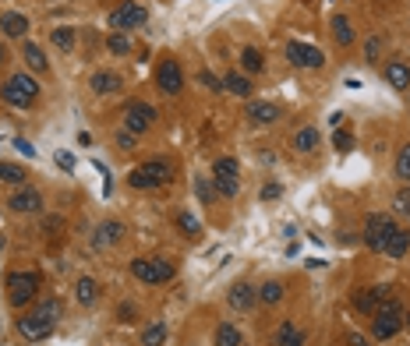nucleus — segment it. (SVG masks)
<instances>
[{"label":"nucleus","mask_w":410,"mask_h":346,"mask_svg":"<svg viewBox=\"0 0 410 346\" xmlns=\"http://www.w3.org/2000/svg\"><path fill=\"white\" fill-rule=\"evenodd\" d=\"M195 195H198L205 205H209V202L216 198V187H213L209 180H205V177H195Z\"/></svg>","instance_id":"37"},{"label":"nucleus","mask_w":410,"mask_h":346,"mask_svg":"<svg viewBox=\"0 0 410 346\" xmlns=\"http://www.w3.org/2000/svg\"><path fill=\"white\" fill-rule=\"evenodd\" d=\"M213 343H216V346H244V336H240V329H237L233 322H223V325H216Z\"/></svg>","instance_id":"24"},{"label":"nucleus","mask_w":410,"mask_h":346,"mask_svg":"<svg viewBox=\"0 0 410 346\" xmlns=\"http://www.w3.org/2000/svg\"><path fill=\"white\" fill-rule=\"evenodd\" d=\"M0 28H4L11 40H22V35L28 32V18L18 15V11H4V15H0Z\"/></svg>","instance_id":"21"},{"label":"nucleus","mask_w":410,"mask_h":346,"mask_svg":"<svg viewBox=\"0 0 410 346\" xmlns=\"http://www.w3.org/2000/svg\"><path fill=\"white\" fill-rule=\"evenodd\" d=\"M213 187H216V195H220V198H237L240 180H237V173H220Z\"/></svg>","instance_id":"30"},{"label":"nucleus","mask_w":410,"mask_h":346,"mask_svg":"<svg viewBox=\"0 0 410 346\" xmlns=\"http://www.w3.org/2000/svg\"><path fill=\"white\" fill-rule=\"evenodd\" d=\"M347 343H350V346H368V339H364V336H357V332H350V336H347Z\"/></svg>","instance_id":"48"},{"label":"nucleus","mask_w":410,"mask_h":346,"mask_svg":"<svg viewBox=\"0 0 410 346\" xmlns=\"http://www.w3.org/2000/svg\"><path fill=\"white\" fill-rule=\"evenodd\" d=\"M198 85L209 89V92H223V78H216L213 71H202V74H198Z\"/></svg>","instance_id":"38"},{"label":"nucleus","mask_w":410,"mask_h":346,"mask_svg":"<svg viewBox=\"0 0 410 346\" xmlns=\"http://www.w3.org/2000/svg\"><path fill=\"white\" fill-rule=\"evenodd\" d=\"M54 159H57V166H60V170H67V173L74 170V156H71V152H64V148H60Z\"/></svg>","instance_id":"44"},{"label":"nucleus","mask_w":410,"mask_h":346,"mask_svg":"<svg viewBox=\"0 0 410 346\" xmlns=\"http://www.w3.org/2000/svg\"><path fill=\"white\" fill-rule=\"evenodd\" d=\"M333 145H336V152H350V148H354V135H350V131H336Z\"/></svg>","instance_id":"41"},{"label":"nucleus","mask_w":410,"mask_h":346,"mask_svg":"<svg viewBox=\"0 0 410 346\" xmlns=\"http://www.w3.org/2000/svg\"><path fill=\"white\" fill-rule=\"evenodd\" d=\"M120 241H124V223H120V219H106V223H99V230H92V248L96 251L113 248Z\"/></svg>","instance_id":"14"},{"label":"nucleus","mask_w":410,"mask_h":346,"mask_svg":"<svg viewBox=\"0 0 410 346\" xmlns=\"http://www.w3.org/2000/svg\"><path fill=\"white\" fill-rule=\"evenodd\" d=\"M15 145H18V152H22V156H35V145H28L25 138H18Z\"/></svg>","instance_id":"46"},{"label":"nucleus","mask_w":410,"mask_h":346,"mask_svg":"<svg viewBox=\"0 0 410 346\" xmlns=\"http://www.w3.org/2000/svg\"><path fill=\"white\" fill-rule=\"evenodd\" d=\"M329 25H333V40H336L340 46H354L357 32H354V25H350V18H347V15H333V18H329Z\"/></svg>","instance_id":"20"},{"label":"nucleus","mask_w":410,"mask_h":346,"mask_svg":"<svg viewBox=\"0 0 410 346\" xmlns=\"http://www.w3.org/2000/svg\"><path fill=\"white\" fill-rule=\"evenodd\" d=\"M8 209L11 212H43V195L35 187H18L8 198Z\"/></svg>","instance_id":"15"},{"label":"nucleus","mask_w":410,"mask_h":346,"mask_svg":"<svg viewBox=\"0 0 410 346\" xmlns=\"http://www.w3.org/2000/svg\"><path fill=\"white\" fill-rule=\"evenodd\" d=\"M407 92H410V89H407Z\"/></svg>","instance_id":"52"},{"label":"nucleus","mask_w":410,"mask_h":346,"mask_svg":"<svg viewBox=\"0 0 410 346\" xmlns=\"http://www.w3.org/2000/svg\"><path fill=\"white\" fill-rule=\"evenodd\" d=\"M410 251V230H403V226H393V234L386 237V248H382V254H389V258H403Z\"/></svg>","instance_id":"19"},{"label":"nucleus","mask_w":410,"mask_h":346,"mask_svg":"<svg viewBox=\"0 0 410 346\" xmlns=\"http://www.w3.org/2000/svg\"><path fill=\"white\" fill-rule=\"evenodd\" d=\"M386 82L393 85V89H410V64L403 60V57H393L389 64H386Z\"/></svg>","instance_id":"17"},{"label":"nucleus","mask_w":410,"mask_h":346,"mask_svg":"<svg viewBox=\"0 0 410 346\" xmlns=\"http://www.w3.org/2000/svg\"><path fill=\"white\" fill-rule=\"evenodd\" d=\"M279 195H283V187H279L276 180H269V184L262 187V202H276Z\"/></svg>","instance_id":"43"},{"label":"nucleus","mask_w":410,"mask_h":346,"mask_svg":"<svg viewBox=\"0 0 410 346\" xmlns=\"http://www.w3.org/2000/svg\"><path fill=\"white\" fill-rule=\"evenodd\" d=\"M379 50H382V40H379V35H372V40H368V43H364V57H368V60H372V64H375Z\"/></svg>","instance_id":"42"},{"label":"nucleus","mask_w":410,"mask_h":346,"mask_svg":"<svg viewBox=\"0 0 410 346\" xmlns=\"http://www.w3.org/2000/svg\"><path fill=\"white\" fill-rule=\"evenodd\" d=\"M248 121L269 128V124L279 121V106H276V103H259V99H255V103H248Z\"/></svg>","instance_id":"18"},{"label":"nucleus","mask_w":410,"mask_h":346,"mask_svg":"<svg viewBox=\"0 0 410 346\" xmlns=\"http://www.w3.org/2000/svg\"><path fill=\"white\" fill-rule=\"evenodd\" d=\"M396 177H400L403 184H410V145H403L400 156H396Z\"/></svg>","instance_id":"35"},{"label":"nucleus","mask_w":410,"mask_h":346,"mask_svg":"<svg viewBox=\"0 0 410 346\" xmlns=\"http://www.w3.org/2000/svg\"><path fill=\"white\" fill-rule=\"evenodd\" d=\"M0 60H4V46H0Z\"/></svg>","instance_id":"51"},{"label":"nucleus","mask_w":410,"mask_h":346,"mask_svg":"<svg viewBox=\"0 0 410 346\" xmlns=\"http://www.w3.org/2000/svg\"><path fill=\"white\" fill-rule=\"evenodd\" d=\"M0 99H4L8 106H15V110H28L35 99H39V82L32 78V74H11V78L0 85Z\"/></svg>","instance_id":"2"},{"label":"nucleus","mask_w":410,"mask_h":346,"mask_svg":"<svg viewBox=\"0 0 410 346\" xmlns=\"http://www.w3.org/2000/svg\"><path fill=\"white\" fill-rule=\"evenodd\" d=\"M223 92H233V96H244V99H248V96H252V82L244 78V74L230 71V74H223Z\"/></svg>","instance_id":"26"},{"label":"nucleus","mask_w":410,"mask_h":346,"mask_svg":"<svg viewBox=\"0 0 410 346\" xmlns=\"http://www.w3.org/2000/svg\"><path fill=\"white\" fill-rule=\"evenodd\" d=\"M294 148L301 152V156L315 152V148H318V128H301V131L294 135Z\"/></svg>","instance_id":"28"},{"label":"nucleus","mask_w":410,"mask_h":346,"mask_svg":"<svg viewBox=\"0 0 410 346\" xmlns=\"http://www.w3.org/2000/svg\"><path fill=\"white\" fill-rule=\"evenodd\" d=\"M22 57H25V64H28L35 74H43V71L50 67V60H47L43 46H35V43H25V46H22Z\"/></svg>","instance_id":"25"},{"label":"nucleus","mask_w":410,"mask_h":346,"mask_svg":"<svg viewBox=\"0 0 410 346\" xmlns=\"http://www.w3.org/2000/svg\"><path fill=\"white\" fill-rule=\"evenodd\" d=\"M286 60H290L294 67H301V71H315V67L325 64V53L318 46H308V43L290 40V43H286Z\"/></svg>","instance_id":"10"},{"label":"nucleus","mask_w":410,"mask_h":346,"mask_svg":"<svg viewBox=\"0 0 410 346\" xmlns=\"http://www.w3.org/2000/svg\"><path fill=\"white\" fill-rule=\"evenodd\" d=\"M142 346H167V325H163V322H149L142 329Z\"/></svg>","instance_id":"29"},{"label":"nucleus","mask_w":410,"mask_h":346,"mask_svg":"<svg viewBox=\"0 0 410 346\" xmlns=\"http://www.w3.org/2000/svg\"><path fill=\"white\" fill-rule=\"evenodd\" d=\"M117 145H120V148H124V152H128V148H135V135H131V131H124V135H117Z\"/></svg>","instance_id":"45"},{"label":"nucleus","mask_w":410,"mask_h":346,"mask_svg":"<svg viewBox=\"0 0 410 346\" xmlns=\"http://www.w3.org/2000/svg\"><path fill=\"white\" fill-rule=\"evenodd\" d=\"M393 226H396L393 216H386V212H372V216L364 219V234H361V237H364V244L372 248V251H382V248H386V237L393 234Z\"/></svg>","instance_id":"8"},{"label":"nucleus","mask_w":410,"mask_h":346,"mask_svg":"<svg viewBox=\"0 0 410 346\" xmlns=\"http://www.w3.org/2000/svg\"><path fill=\"white\" fill-rule=\"evenodd\" d=\"M272 346H304V332L297 325H290V322H283L276 329V336H272Z\"/></svg>","instance_id":"23"},{"label":"nucleus","mask_w":410,"mask_h":346,"mask_svg":"<svg viewBox=\"0 0 410 346\" xmlns=\"http://www.w3.org/2000/svg\"><path fill=\"white\" fill-rule=\"evenodd\" d=\"M213 173H216V177H220V173H237V159H233V156L216 159V163H213Z\"/></svg>","instance_id":"40"},{"label":"nucleus","mask_w":410,"mask_h":346,"mask_svg":"<svg viewBox=\"0 0 410 346\" xmlns=\"http://www.w3.org/2000/svg\"><path fill=\"white\" fill-rule=\"evenodd\" d=\"M156 85H159L163 96H177V92L184 89V71H181V64H177L174 57H163V60H159V67H156Z\"/></svg>","instance_id":"9"},{"label":"nucleus","mask_w":410,"mask_h":346,"mask_svg":"<svg viewBox=\"0 0 410 346\" xmlns=\"http://www.w3.org/2000/svg\"><path fill=\"white\" fill-rule=\"evenodd\" d=\"M400 329H403V304L389 297L386 304H379V311L372 315V339L386 343V339H393Z\"/></svg>","instance_id":"4"},{"label":"nucleus","mask_w":410,"mask_h":346,"mask_svg":"<svg viewBox=\"0 0 410 346\" xmlns=\"http://www.w3.org/2000/svg\"><path fill=\"white\" fill-rule=\"evenodd\" d=\"M57 318H60V300L47 297L43 304H35L28 315H18V336L39 343V339H47L57 329Z\"/></svg>","instance_id":"1"},{"label":"nucleus","mask_w":410,"mask_h":346,"mask_svg":"<svg viewBox=\"0 0 410 346\" xmlns=\"http://www.w3.org/2000/svg\"><path fill=\"white\" fill-rule=\"evenodd\" d=\"M117 315L124 318V322H131V318H135V307H131V304H124V307H117Z\"/></svg>","instance_id":"47"},{"label":"nucleus","mask_w":410,"mask_h":346,"mask_svg":"<svg viewBox=\"0 0 410 346\" xmlns=\"http://www.w3.org/2000/svg\"><path fill=\"white\" fill-rule=\"evenodd\" d=\"M393 209H396V212H403V216H410V187L396 191V198H393Z\"/></svg>","instance_id":"39"},{"label":"nucleus","mask_w":410,"mask_h":346,"mask_svg":"<svg viewBox=\"0 0 410 346\" xmlns=\"http://www.w3.org/2000/svg\"><path fill=\"white\" fill-rule=\"evenodd\" d=\"M50 40H54L57 50L67 53V50H74V28H71V25H57V28L50 32Z\"/></svg>","instance_id":"33"},{"label":"nucleus","mask_w":410,"mask_h":346,"mask_svg":"<svg viewBox=\"0 0 410 346\" xmlns=\"http://www.w3.org/2000/svg\"><path fill=\"white\" fill-rule=\"evenodd\" d=\"M279 300H283V283L279 279H269V283L259 286V304L269 307V304H279Z\"/></svg>","instance_id":"32"},{"label":"nucleus","mask_w":410,"mask_h":346,"mask_svg":"<svg viewBox=\"0 0 410 346\" xmlns=\"http://www.w3.org/2000/svg\"><path fill=\"white\" fill-rule=\"evenodd\" d=\"M74 297H78L81 307H92V304L99 300V283H96L92 276H81L78 286H74Z\"/></svg>","instance_id":"22"},{"label":"nucleus","mask_w":410,"mask_h":346,"mask_svg":"<svg viewBox=\"0 0 410 346\" xmlns=\"http://www.w3.org/2000/svg\"><path fill=\"white\" fill-rule=\"evenodd\" d=\"M170 180H174V166L167 159H149V163H142L128 173V184L135 191H152V187H163Z\"/></svg>","instance_id":"3"},{"label":"nucleus","mask_w":410,"mask_h":346,"mask_svg":"<svg viewBox=\"0 0 410 346\" xmlns=\"http://www.w3.org/2000/svg\"><path fill=\"white\" fill-rule=\"evenodd\" d=\"M145 21H149V8L135 4V0H120V4L110 11V28L113 32H128V28H138Z\"/></svg>","instance_id":"7"},{"label":"nucleus","mask_w":410,"mask_h":346,"mask_svg":"<svg viewBox=\"0 0 410 346\" xmlns=\"http://www.w3.org/2000/svg\"><path fill=\"white\" fill-rule=\"evenodd\" d=\"M403 325H407V329H410V311H403Z\"/></svg>","instance_id":"49"},{"label":"nucleus","mask_w":410,"mask_h":346,"mask_svg":"<svg viewBox=\"0 0 410 346\" xmlns=\"http://www.w3.org/2000/svg\"><path fill=\"white\" fill-rule=\"evenodd\" d=\"M389 297H393V286H389V283H379V286H364V290L354 297V307H357L361 315H368V318H372V315L379 311V304H386Z\"/></svg>","instance_id":"12"},{"label":"nucleus","mask_w":410,"mask_h":346,"mask_svg":"<svg viewBox=\"0 0 410 346\" xmlns=\"http://www.w3.org/2000/svg\"><path fill=\"white\" fill-rule=\"evenodd\" d=\"M35 290H39V273H8V304L11 307L32 304Z\"/></svg>","instance_id":"6"},{"label":"nucleus","mask_w":410,"mask_h":346,"mask_svg":"<svg viewBox=\"0 0 410 346\" xmlns=\"http://www.w3.org/2000/svg\"><path fill=\"white\" fill-rule=\"evenodd\" d=\"M25 166H18V163H0V180H4V184H15V187H25Z\"/></svg>","instance_id":"31"},{"label":"nucleus","mask_w":410,"mask_h":346,"mask_svg":"<svg viewBox=\"0 0 410 346\" xmlns=\"http://www.w3.org/2000/svg\"><path fill=\"white\" fill-rule=\"evenodd\" d=\"M106 50H110L113 57H124V53H131V35H128V32H113L110 40H106Z\"/></svg>","instance_id":"34"},{"label":"nucleus","mask_w":410,"mask_h":346,"mask_svg":"<svg viewBox=\"0 0 410 346\" xmlns=\"http://www.w3.org/2000/svg\"><path fill=\"white\" fill-rule=\"evenodd\" d=\"M156 124V110L149 103H128L124 106V131L131 135H145Z\"/></svg>","instance_id":"11"},{"label":"nucleus","mask_w":410,"mask_h":346,"mask_svg":"<svg viewBox=\"0 0 410 346\" xmlns=\"http://www.w3.org/2000/svg\"><path fill=\"white\" fill-rule=\"evenodd\" d=\"M131 276L145 286H159V283H170L177 276V268L167 258H135L131 261Z\"/></svg>","instance_id":"5"},{"label":"nucleus","mask_w":410,"mask_h":346,"mask_svg":"<svg viewBox=\"0 0 410 346\" xmlns=\"http://www.w3.org/2000/svg\"><path fill=\"white\" fill-rule=\"evenodd\" d=\"M177 226H181V234H184V237H198V230H202L198 219H195L191 212H177Z\"/></svg>","instance_id":"36"},{"label":"nucleus","mask_w":410,"mask_h":346,"mask_svg":"<svg viewBox=\"0 0 410 346\" xmlns=\"http://www.w3.org/2000/svg\"><path fill=\"white\" fill-rule=\"evenodd\" d=\"M227 304L233 307L237 315H248V311H255V304H259V290L252 283H233L227 290Z\"/></svg>","instance_id":"13"},{"label":"nucleus","mask_w":410,"mask_h":346,"mask_svg":"<svg viewBox=\"0 0 410 346\" xmlns=\"http://www.w3.org/2000/svg\"><path fill=\"white\" fill-rule=\"evenodd\" d=\"M120 74L117 71H92V78H89V89L96 96H110V92H120Z\"/></svg>","instance_id":"16"},{"label":"nucleus","mask_w":410,"mask_h":346,"mask_svg":"<svg viewBox=\"0 0 410 346\" xmlns=\"http://www.w3.org/2000/svg\"><path fill=\"white\" fill-rule=\"evenodd\" d=\"M240 67L248 71V74H262V71H265V57H262L255 46H244V50H240Z\"/></svg>","instance_id":"27"},{"label":"nucleus","mask_w":410,"mask_h":346,"mask_svg":"<svg viewBox=\"0 0 410 346\" xmlns=\"http://www.w3.org/2000/svg\"><path fill=\"white\" fill-rule=\"evenodd\" d=\"M0 248H4V234H0Z\"/></svg>","instance_id":"50"}]
</instances>
